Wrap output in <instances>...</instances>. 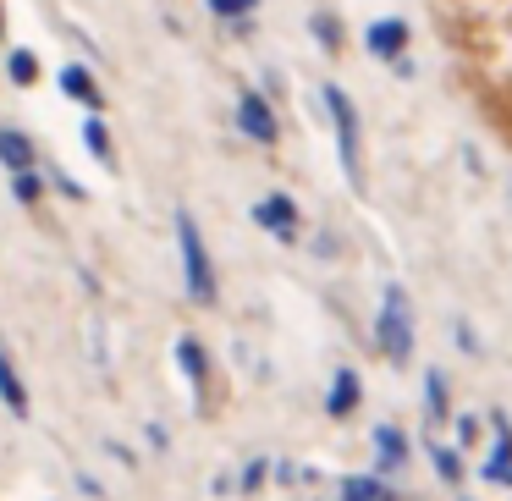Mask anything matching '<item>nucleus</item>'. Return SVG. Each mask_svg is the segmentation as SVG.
<instances>
[{"label":"nucleus","instance_id":"f257e3e1","mask_svg":"<svg viewBox=\"0 0 512 501\" xmlns=\"http://www.w3.org/2000/svg\"><path fill=\"white\" fill-rule=\"evenodd\" d=\"M177 254H182V281H188V298L210 309L221 298V281H215V265H210V248H204V232L188 210H177Z\"/></svg>","mask_w":512,"mask_h":501},{"label":"nucleus","instance_id":"9b49d317","mask_svg":"<svg viewBox=\"0 0 512 501\" xmlns=\"http://www.w3.org/2000/svg\"><path fill=\"white\" fill-rule=\"evenodd\" d=\"M0 402L12 408V419H28V413H34L28 386H23V375H17V364H12V353H6V347H0Z\"/></svg>","mask_w":512,"mask_h":501},{"label":"nucleus","instance_id":"a211bd4d","mask_svg":"<svg viewBox=\"0 0 512 501\" xmlns=\"http://www.w3.org/2000/svg\"><path fill=\"white\" fill-rule=\"evenodd\" d=\"M12 199H17V204H28V210H34V204L45 199V177H39L34 166H28V171H12Z\"/></svg>","mask_w":512,"mask_h":501},{"label":"nucleus","instance_id":"6e6552de","mask_svg":"<svg viewBox=\"0 0 512 501\" xmlns=\"http://www.w3.org/2000/svg\"><path fill=\"white\" fill-rule=\"evenodd\" d=\"M490 424H496V446H490V457H485V479L512 490V424H507V413H496Z\"/></svg>","mask_w":512,"mask_h":501},{"label":"nucleus","instance_id":"6ab92c4d","mask_svg":"<svg viewBox=\"0 0 512 501\" xmlns=\"http://www.w3.org/2000/svg\"><path fill=\"white\" fill-rule=\"evenodd\" d=\"M6 72H12L17 89H34L39 83V56L34 50H12V56H6Z\"/></svg>","mask_w":512,"mask_h":501},{"label":"nucleus","instance_id":"ddd939ff","mask_svg":"<svg viewBox=\"0 0 512 501\" xmlns=\"http://www.w3.org/2000/svg\"><path fill=\"white\" fill-rule=\"evenodd\" d=\"M61 89L72 94V100L83 105V111H100V83H94V72L89 67H61Z\"/></svg>","mask_w":512,"mask_h":501},{"label":"nucleus","instance_id":"423d86ee","mask_svg":"<svg viewBox=\"0 0 512 501\" xmlns=\"http://www.w3.org/2000/svg\"><path fill=\"white\" fill-rule=\"evenodd\" d=\"M254 221L265 226V232H276L281 243H292V237H298V204H292L287 193H270V199L254 204Z\"/></svg>","mask_w":512,"mask_h":501},{"label":"nucleus","instance_id":"1a4fd4ad","mask_svg":"<svg viewBox=\"0 0 512 501\" xmlns=\"http://www.w3.org/2000/svg\"><path fill=\"white\" fill-rule=\"evenodd\" d=\"M358 397H364V380H358V369H336V375H331V397H325V413H331V419H353V413H358Z\"/></svg>","mask_w":512,"mask_h":501},{"label":"nucleus","instance_id":"aec40b11","mask_svg":"<svg viewBox=\"0 0 512 501\" xmlns=\"http://www.w3.org/2000/svg\"><path fill=\"white\" fill-rule=\"evenodd\" d=\"M430 457H435V474L446 479V485H457L463 479V457L452 452V446H441V441H430Z\"/></svg>","mask_w":512,"mask_h":501},{"label":"nucleus","instance_id":"9d476101","mask_svg":"<svg viewBox=\"0 0 512 501\" xmlns=\"http://www.w3.org/2000/svg\"><path fill=\"white\" fill-rule=\"evenodd\" d=\"M177 364H182V375H188V386L199 391V408H204V386H210V353H204L199 336H182V342H177Z\"/></svg>","mask_w":512,"mask_h":501},{"label":"nucleus","instance_id":"7ed1b4c3","mask_svg":"<svg viewBox=\"0 0 512 501\" xmlns=\"http://www.w3.org/2000/svg\"><path fill=\"white\" fill-rule=\"evenodd\" d=\"M325 105H331V122H336V149H342V177L353 188H364V166H358V105L347 100L336 83H325Z\"/></svg>","mask_w":512,"mask_h":501},{"label":"nucleus","instance_id":"f03ea898","mask_svg":"<svg viewBox=\"0 0 512 501\" xmlns=\"http://www.w3.org/2000/svg\"><path fill=\"white\" fill-rule=\"evenodd\" d=\"M375 336H380V353H386L391 364H408V358H413V303H408V292H402V287L380 292Z\"/></svg>","mask_w":512,"mask_h":501},{"label":"nucleus","instance_id":"5701e85b","mask_svg":"<svg viewBox=\"0 0 512 501\" xmlns=\"http://www.w3.org/2000/svg\"><path fill=\"white\" fill-rule=\"evenodd\" d=\"M474 435H479V419H474V413H463V419H457V441H474Z\"/></svg>","mask_w":512,"mask_h":501},{"label":"nucleus","instance_id":"f8f14e48","mask_svg":"<svg viewBox=\"0 0 512 501\" xmlns=\"http://www.w3.org/2000/svg\"><path fill=\"white\" fill-rule=\"evenodd\" d=\"M0 166H6V171H28V166H39L34 144H28V133H17V127H0Z\"/></svg>","mask_w":512,"mask_h":501},{"label":"nucleus","instance_id":"39448f33","mask_svg":"<svg viewBox=\"0 0 512 501\" xmlns=\"http://www.w3.org/2000/svg\"><path fill=\"white\" fill-rule=\"evenodd\" d=\"M408 457H413L408 435H402L397 424H375V474L380 479L402 474V468H408Z\"/></svg>","mask_w":512,"mask_h":501},{"label":"nucleus","instance_id":"f3484780","mask_svg":"<svg viewBox=\"0 0 512 501\" xmlns=\"http://www.w3.org/2000/svg\"><path fill=\"white\" fill-rule=\"evenodd\" d=\"M424 413H430V424H446V375L441 369L424 375Z\"/></svg>","mask_w":512,"mask_h":501},{"label":"nucleus","instance_id":"4be33fe9","mask_svg":"<svg viewBox=\"0 0 512 501\" xmlns=\"http://www.w3.org/2000/svg\"><path fill=\"white\" fill-rule=\"evenodd\" d=\"M265 474H270V463H265V457H254V463L243 468V490H259V485H265Z\"/></svg>","mask_w":512,"mask_h":501},{"label":"nucleus","instance_id":"dca6fc26","mask_svg":"<svg viewBox=\"0 0 512 501\" xmlns=\"http://www.w3.org/2000/svg\"><path fill=\"white\" fill-rule=\"evenodd\" d=\"M83 144H89V155H94V160L116 166V144H111V133H105L100 111H89V116H83Z\"/></svg>","mask_w":512,"mask_h":501},{"label":"nucleus","instance_id":"4468645a","mask_svg":"<svg viewBox=\"0 0 512 501\" xmlns=\"http://www.w3.org/2000/svg\"><path fill=\"white\" fill-rule=\"evenodd\" d=\"M342 501H402V496L380 474H347L342 479Z\"/></svg>","mask_w":512,"mask_h":501},{"label":"nucleus","instance_id":"0eeeda50","mask_svg":"<svg viewBox=\"0 0 512 501\" xmlns=\"http://www.w3.org/2000/svg\"><path fill=\"white\" fill-rule=\"evenodd\" d=\"M364 45H369V56L397 61L402 50H408V23H402V17H375V23L364 28Z\"/></svg>","mask_w":512,"mask_h":501},{"label":"nucleus","instance_id":"412c9836","mask_svg":"<svg viewBox=\"0 0 512 501\" xmlns=\"http://www.w3.org/2000/svg\"><path fill=\"white\" fill-rule=\"evenodd\" d=\"M309 28H314V39H320V45L331 50V56L342 50V23H336L331 12H314V17H309Z\"/></svg>","mask_w":512,"mask_h":501},{"label":"nucleus","instance_id":"2eb2a0df","mask_svg":"<svg viewBox=\"0 0 512 501\" xmlns=\"http://www.w3.org/2000/svg\"><path fill=\"white\" fill-rule=\"evenodd\" d=\"M210 12L221 17V23H232L237 34H254V12H259V0H210Z\"/></svg>","mask_w":512,"mask_h":501},{"label":"nucleus","instance_id":"20e7f679","mask_svg":"<svg viewBox=\"0 0 512 501\" xmlns=\"http://www.w3.org/2000/svg\"><path fill=\"white\" fill-rule=\"evenodd\" d=\"M237 127H243L254 144H276L281 138V127H276V105L265 100L259 89H243L237 94Z\"/></svg>","mask_w":512,"mask_h":501},{"label":"nucleus","instance_id":"b1692460","mask_svg":"<svg viewBox=\"0 0 512 501\" xmlns=\"http://www.w3.org/2000/svg\"><path fill=\"white\" fill-rule=\"evenodd\" d=\"M0 34H6V6H0Z\"/></svg>","mask_w":512,"mask_h":501}]
</instances>
